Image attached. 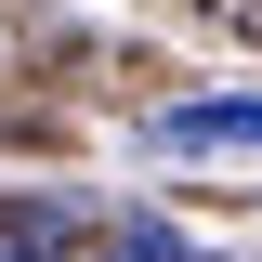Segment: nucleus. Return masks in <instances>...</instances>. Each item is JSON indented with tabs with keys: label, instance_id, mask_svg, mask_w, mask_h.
Instances as JSON below:
<instances>
[{
	"label": "nucleus",
	"instance_id": "1",
	"mask_svg": "<svg viewBox=\"0 0 262 262\" xmlns=\"http://www.w3.org/2000/svg\"><path fill=\"white\" fill-rule=\"evenodd\" d=\"M144 144H158V158H196V144L262 158V92H196V105H158V118H144Z\"/></svg>",
	"mask_w": 262,
	"mask_h": 262
},
{
	"label": "nucleus",
	"instance_id": "2",
	"mask_svg": "<svg viewBox=\"0 0 262 262\" xmlns=\"http://www.w3.org/2000/svg\"><path fill=\"white\" fill-rule=\"evenodd\" d=\"M66 262H210L184 223H158V210H92V223L66 236Z\"/></svg>",
	"mask_w": 262,
	"mask_h": 262
},
{
	"label": "nucleus",
	"instance_id": "3",
	"mask_svg": "<svg viewBox=\"0 0 262 262\" xmlns=\"http://www.w3.org/2000/svg\"><path fill=\"white\" fill-rule=\"evenodd\" d=\"M79 223H92L79 196H0V262H66Z\"/></svg>",
	"mask_w": 262,
	"mask_h": 262
}]
</instances>
